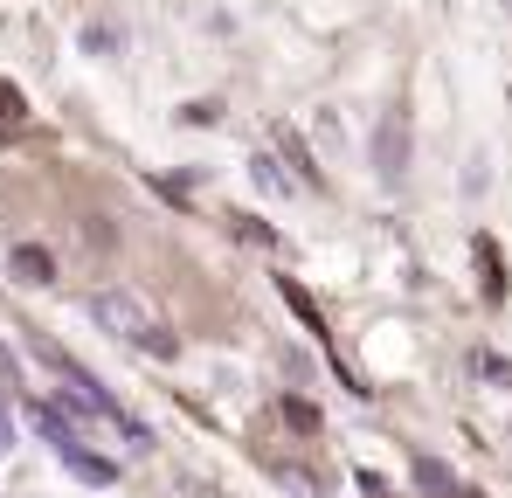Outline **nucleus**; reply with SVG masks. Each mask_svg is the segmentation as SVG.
Segmentation results:
<instances>
[{"label": "nucleus", "instance_id": "obj_1", "mask_svg": "<svg viewBox=\"0 0 512 498\" xmlns=\"http://www.w3.org/2000/svg\"><path fill=\"white\" fill-rule=\"evenodd\" d=\"M84 305L118 346H132V353H146V360H180V332H173L139 291H90Z\"/></svg>", "mask_w": 512, "mask_h": 498}, {"label": "nucleus", "instance_id": "obj_2", "mask_svg": "<svg viewBox=\"0 0 512 498\" xmlns=\"http://www.w3.org/2000/svg\"><path fill=\"white\" fill-rule=\"evenodd\" d=\"M42 360H49V367L63 374V395H56V409L70 415V422H84V429H111V436H118L125 450H153L146 422H132V415L118 409V402H111V395H104V388H97L90 374H77V367H70L63 353H42Z\"/></svg>", "mask_w": 512, "mask_h": 498}, {"label": "nucleus", "instance_id": "obj_3", "mask_svg": "<svg viewBox=\"0 0 512 498\" xmlns=\"http://www.w3.org/2000/svg\"><path fill=\"white\" fill-rule=\"evenodd\" d=\"M28 415H35V436H42V443H49V450H56L63 464H70V478H77V485H90V492H111V485L125 478V471H118V457L90 450L84 436H77V422L56 409V402H35Z\"/></svg>", "mask_w": 512, "mask_h": 498}, {"label": "nucleus", "instance_id": "obj_4", "mask_svg": "<svg viewBox=\"0 0 512 498\" xmlns=\"http://www.w3.org/2000/svg\"><path fill=\"white\" fill-rule=\"evenodd\" d=\"M7 277H14V284H49V277H56V256L42 243H14L7 249Z\"/></svg>", "mask_w": 512, "mask_h": 498}, {"label": "nucleus", "instance_id": "obj_5", "mask_svg": "<svg viewBox=\"0 0 512 498\" xmlns=\"http://www.w3.org/2000/svg\"><path fill=\"white\" fill-rule=\"evenodd\" d=\"M374 166H381L388 180H395V173L409 166V139H402V111H388V118H381V132H374Z\"/></svg>", "mask_w": 512, "mask_h": 498}, {"label": "nucleus", "instance_id": "obj_6", "mask_svg": "<svg viewBox=\"0 0 512 498\" xmlns=\"http://www.w3.org/2000/svg\"><path fill=\"white\" fill-rule=\"evenodd\" d=\"M250 180L263 187V194H277V201H298V180H291L284 166L270 160V153H250Z\"/></svg>", "mask_w": 512, "mask_h": 498}, {"label": "nucleus", "instance_id": "obj_7", "mask_svg": "<svg viewBox=\"0 0 512 498\" xmlns=\"http://www.w3.org/2000/svg\"><path fill=\"white\" fill-rule=\"evenodd\" d=\"M416 485H423V492H436V498H485V492H464V485L450 478V464H436V457H423V464H416Z\"/></svg>", "mask_w": 512, "mask_h": 498}, {"label": "nucleus", "instance_id": "obj_8", "mask_svg": "<svg viewBox=\"0 0 512 498\" xmlns=\"http://www.w3.org/2000/svg\"><path fill=\"white\" fill-rule=\"evenodd\" d=\"M471 367H478L492 388H512V360H506V353H471Z\"/></svg>", "mask_w": 512, "mask_h": 498}, {"label": "nucleus", "instance_id": "obj_9", "mask_svg": "<svg viewBox=\"0 0 512 498\" xmlns=\"http://www.w3.org/2000/svg\"><path fill=\"white\" fill-rule=\"evenodd\" d=\"M14 436H21V422H14V409H7V395H0V464L14 457Z\"/></svg>", "mask_w": 512, "mask_h": 498}, {"label": "nucleus", "instance_id": "obj_10", "mask_svg": "<svg viewBox=\"0 0 512 498\" xmlns=\"http://www.w3.org/2000/svg\"><path fill=\"white\" fill-rule=\"evenodd\" d=\"M0 381H21V360H14V339L0 332Z\"/></svg>", "mask_w": 512, "mask_h": 498}, {"label": "nucleus", "instance_id": "obj_11", "mask_svg": "<svg viewBox=\"0 0 512 498\" xmlns=\"http://www.w3.org/2000/svg\"><path fill=\"white\" fill-rule=\"evenodd\" d=\"M284 415H291V429H319V409H305V402H284Z\"/></svg>", "mask_w": 512, "mask_h": 498}, {"label": "nucleus", "instance_id": "obj_12", "mask_svg": "<svg viewBox=\"0 0 512 498\" xmlns=\"http://www.w3.org/2000/svg\"><path fill=\"white\" fill-rule=\"evenodd\" d=\"M0 118H28V104H21V90H7V83H0Z\"/></svg>", "mask_w": 512, "mask_h": 498}, {"label": "nucleus", "instance_id": "obj_13", "mask_svg": "<svg viewBox=\"0 0 512 498\" xmlns=\"http://www.w3.org/2000/svg\"><path fill=\"white\" fill-rule=\"evenodd\" d=\"M506 7H512V0H506Z\"/></svg>", "mask_w": 512, "mask_h": 498}]
</instances>
